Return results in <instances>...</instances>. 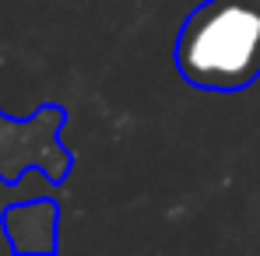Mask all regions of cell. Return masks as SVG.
<instances>
[{
  "mask_svg": "<svg viewBox=\"0 0 260 256\" xmlns=\"http://www.w3.org/2000/svg\"><path fill=\"white\" fill-rule=\"evenodd\" d=\"M176 70L201 91H243L260 78V4L208 0L176 35Z\"/></svg>",
  "mask_w": 260,
  "mask_h": 256,
  "instance_id": "obj_1",
  "label": "cell"
},
{
  "mask_svg": "<svg viewBox=\"0 0 260 256\" xmlns=\"http://www.w3.org/2000/svg\"><path fill=\"white\" fill-rule=\"evenodd\" d=\"M4 228L11 235V246L18 253H49L53 249V228H56V204L36 200L21 204L4 214Z\"/></svg>",
  "mask_w": 260,
  "mask_h": 256,
  "instance_id": "obj_2",
  "label": "cell"
},
{
  "mask_svg": "<svg viewBox=\"0 0 260 256\" xmlns=\"http://www.w3.org/2000/svg\"><path fill=\"white\" fill-rule=\"evenodd\" d=\"M257 4H260V0H257Z\"/></svg>",
  "mask_w": 260,
  "mask_h": 256,
  "instance_id": "obj_3",
  "label": "cell"
}]
</instances>
